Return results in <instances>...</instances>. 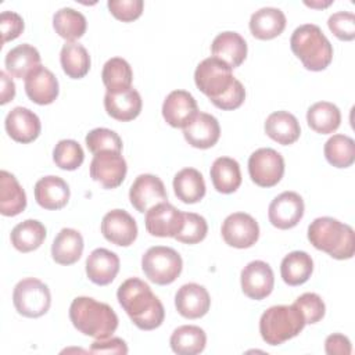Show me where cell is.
I'll list each match as a JSON object with an SVG mask.
<instances>
[{
  "instance_id": "obj_43",
  "label": "cell",
  "mask_w": 355,
  "mask_h": 355,
  "mask_svg": "<svg viewBox=\"0 0 355 355\" xmlns=\"http://www.w3.org/2000/svg\"><path fill=\"white\" fill-rule=\"evenodd\" d=\"M183 227L175 236V239L184 244H197L202 241L208 233V225L205 218L194 212H183Z\"/></svg>"
},
{
  "instance_id": "obj_18",
  "label": "cell",
  "mask_w": 355,
  "mask_h": 355,
  "mask_svg": "<svg viewBox=\"0 0 355 355\" xmlns=\"http://www.w3.org/2000/svg\"><path fill=\"white\" fill-rule=\"evenodd\" d=\"M198 112L196 98L186 90L171 92L162 104V116L172 128H184Z\"/></svg>"
},
{
  "instance_id": "obj_46",
  "label": "cell",
  "mask_w": 355,
  "mask_h": 355,
  "mask_svg": "<svg viewBox=\"0 0 355 355\" xmlns=\"http://www.w3.org/2000/svg\"><path fill=\"white\" fill-rule=\"evenodd\" d=\"M107 6L116 19L122 22H132L141 15L144 3L141 0H110Z\"/></svg>"
},
{
  "instance_id": "obj_39",
  "label": "cell",
  "mask_w": 355,
  "mask_h": 355,
  "mask_svg": "<svg viewBox=\"0 0 355 355\" xmlns=\"http://www.w3.org/2000/svg\"><path fill=\"white\" fill-rule=\"evenodd\" d=\"M101 79L107 92H123L132 87L133 72L126 60L121 57H112L104 64Z\"/></svg>"
},
{
  "instance_id": "obj_40",
  "label": "cell",
  "mask_w": 355,
  "mask_h": 355,
  "mask_svg": "<svg viewBox=\"0 0 355 355\" xmlns=\"http://www.w3.org/2000/svg\"><path fill=\"white\" fill-rule=\"evenodd\" d=\"M327 162L336 168H348L355 161V141L347 135H333L323 147Z\"/></svg>"
},
{
  "instance_id": "obj_47",
  "label": "cell",
  "mask_w": 355,
  "mask_h": 355,
  "mask_svg": "<svg viewBox=\"0 0 355 355\" xmlns=\"http://www.w3.org/2000/svg\"><path fill=\"white\" fill-rule=\"evenodd\" d=\"M0 28H1V36H3L1 43L4 44L10 40L17 39L22 33L25 25L19 14L6 10L0 14Z\"/></svg>"
},
{
  "instance_id": "obj_11",
  "label": "cell",
  "mask_w": 355,
  "mask_h": 355,
  "mask_svg": "<svg viewBox=\"0 0 355 355\" xmlns=\"http://www.w3.org/2000/svg\"><path fill=\"white\" fill-rule=\"evenodd\" d=\"M225 243L234 248H250L259 239L258 222L245 212H233L220 227Z\"/></svg>"
},
{
  "instance_id": "obj_50",
  "label": "cell",
  "mask_w": 355,
  "mask_h": 355,
  "mask_svg": "<svg viewBox=\"0 0 355 355\" xmlns=\"http://www.w3.org/2000/svg\"><path fill=\"white\" fill-rule=\"evenodd\" d=\"M0 80H1V92H0V104L4 105L8 101H11L15 96V85L12 82V79L4 72H0Z\"/></svg>"
},
{
  "instance_id": "obj_14",
  "label": "cell",
  "mask_w": 355,
  "mask_h": 355,
  "mask_svg": "<svg viewBox=\"0 0 355 355\" xmlns=\"http://www.w3.org/2000/svg\"><path fill=\"white\" fill-rule=\"evenodd\" d=\"M129 200L136 211L147 212L154 205L168 201V194L164 182L158 176L141 173L130 186Z\"/></svg>"
},
{
  "instance_id": "obj_1",
  "label": "cell",
  "mask_w": 355,
  "mask_h": 355,
  "mask_svg": "<svg viewBox=\"0 0 355 355\" xmlns=\"http://www.w3.org/2000/svg\"><path fill=\"white\" fill-rule=\"evenodd\" d=\"M194 82L198 90L223 111L236 110L245 100L243 83L233 76L232 68L216 57H208L197 65Z\"/></svg>"
},
{
  "instance_id": "obj_33",
  "label": "cell",
  "mask_w": 355,
  "mask_h": 355,
  "mask_svg": "<svg viewBox=\"0 0 355 355\" xmlns=\"http://www.w3.org/2000/svg\"><path fill=\"white\" fill-rule=\"evenodd\" d=\"M313 272V261L305 251H291L280 263V275L286 284L300 286L308 282Z\"/></svg>"
},
{
  "instance_id": "obj_51",
  "label": "cell",
  "mask_w": 355,
  "mask_h": 355,
  "mask_svg": "<svg viewBox=\"0 0 355 355\" xmlns=\"http://www.w3.org/2000/svg\"><path fill=\"white\" fill-rule=\"evenodd\" d=\"M305 4L306 6H309V7H315V8H323V7H327V6H330L331 4V1H326V3H320V1H305Z\"/></svg>"
},
{
  "instance_id": "obj_42",
  "label": "cell",
  "mask_w": 355,
  "mask_h": 355,
  "mask_svg": "<svg viewBox=\"0 0 355 355\" xmlns=\"http://www.w3.org/2000/svg\"><path fill=\"white\" fill-rule=\"evenodd\" d=\"M86 147L90 153L97 154L100 151H122V140L116 132L107 128L92 129L85 137Z\"/></svg>"
},
{
  "instance_id": "obj_4",
  "label": "cell",
  "mask_w": 355,
  "mask_h": 355,
  "mask_svg": "<svg viewBox=\"0 0 355 355\" xmlns=\"http://www.w3.org/2000/svg\"><path fill=\"white\" fill-rule=\"evenodd\" d=\"M311 244L334 259H349L355 252L354 229L330 216L316 218L308 226Z\"/></svg>"
},
{
  "instance_id": "obj_13",
  "label": "cell",
  "mask_w": 355,
  "mask_h": 355,
  "mask_svg": "<svg viewBox=\"0 0 355 355\" xmlns=\"http://www.w3.org/2000/svg\"><path fill=\"white\" fill-rule=\"evenodd\" d=\"M184 215L168 201L159 202L146 212V230L155 237H173L182 230Z\"/></svg>"
},
{
  "instance_id": "obj_22",
  "label": "cell",
  "mask_w": 355,
  "mask_h": 355,
  "mask_svg": "<svg viewBox=\"0 0 355 355\" xmlns=\"http://www.w3.org/2000/svg\"><path fill=\"white\" fill-rule=\"evenodd\" d=\"M69 196V186L60 176L49 175L40 178L35 184V200L44 209L57 211L64 208Z\"/></svg>"
},
{
  "instance_id": "obj_32",
  "label": "cell",
  "mask_w": 355,
  "mask_h": 355,
  "mask_svg": "<svg viewBox=\"0 0 355 355\" xmlns=\"http://www.w3.org/2000/svg\"><path fill=\"white\" fill-rule=\"evenodd\" d=\"M175 196L184 204H196L205 196V182L200 171L183 168L173 178Z\"/></svg>"
},
{
  "instance_id": "obj_25",
  "label": "cell",
  "mask_w": 355,
  "mask_h": 355,
  "mask_svg": "<svg viewBox=\"0 0 355 355\" xmlns=\"http://www.w3.org/2000/svg\"><path fill=\"white\" fill-rule=\"evenodd\" d=\"M211 51L212 57L219 58L233 69L244 62L247 57V43L240 33L226 31L215 36Z\"/></svg>"
},
{
  "instance_id": "obj_23",
  "label": "cell",
  "mask_w": 355,
  "mask_h": 355,
  "mask_svg": "<svg viewBox=\"0 0 355 355\" xmlns=\"http://www.w3.org/2000/svg\"><path fill=\"white\" fill-rule=\"evenodd\" d=\"M119 272V258L107 248H96L86 259V275L97 286L110 284Z\"/></svg>"
},
{
  "instance_id": "obj_12",
  "label": "cell",
  "mask_w": 355,
  "mask_h": 355,
  "mask_svg": "<svg viewBox=\"0 0 355 355\" xmlns=\"http://www.w3.org/2000/svg\"><path fill=\"white\" fill-rule=\"evenodd\" d=\"M304 200L295 191H283L269 204V222L282 230L291 229L298 225L304 216Z\"/></svg>"
},
{
  "instance_id": "obj_3",
  "label": "cell",
  "mask_w": 355,
  "mask_h": 355,
  "mask_svg": "<svg viewBox=\"0 0 355 355\" xmlns=\"http://www.w3.org/2000/svg\"><path fill=\"white\" fill-rule=\"evenodd\" d=\"M69 319L82 334L103 340L111 337L118 327L114 309L92 297H76L69 305Z\"/></svg>"
},
{
  "instance_id": "obj_29",
  "label": "cell",
  "mask_w": 355,
  "mask_h": 355,
  "mask_svg": "<svg viewBox=\"0 0 355 355\" xmlns=\"http://www.w3.org/2000/svg\"><path fill=\"white\" fill-rule=\"evenodd\" d=\"M26 208V194L17 178L7 172H0V214L15 216Z\"/></svg>"
},
{
  "instance_id": "obj_27",
  "label": "cell",
  "mask_w": 355,
  "mask_h": 355,
  "mask_svg": "<svg viewBox=\"0 0 355 355\" xmlns=\"http://www.w3.org/2000/svg\"><path fill=\"white\" fill-rule=\"evenodd\" d=\"M265 133L282 146H288L300 139L298 119L288 111H275L265 121Z\"/></svg>"
},
{
  "instance_id": "obj_20",
  "label": "cell",
  "mask_w": 355,
  "mask_h": 355,
  "mask_svg": "<svg viewBox=\"0 0 355 355\" xmlns=\"http://www.w3.org/2000/svg\"><path fill=\"white\" fill-rule=\"evenodd\" d=\"M4 126L8 136L22 144L36 140L42 129L39 116L25 107L12 108L6 116Z\"/></svg>"
},
{
  "instance_id": "obj_34",
  "label": "cell",
  "mask_w": 355,
  "mask_h": 355,
  "mask_svg": "<svg viewBox=\"0 0 355 355\" xmlns=\"http://www.w3.org/2000/svg\"><path fill=\"white\" fill-rule=\"evenodd\" d=\"M171 348L175 354L179 355H197L204 351L207 344L205 331L193 324L179 326L173 330L169 338Z\"/></svg>"
},
{
  "instance_id": "obj_45",
  "label": "cell",
  "mask_w": 355,
  "mask_h": 355,
  "mask_svg": "<svg viewBox=\"0 0 355 355\" xmlns=\"http://www.w3.org/2000/svg\"><path fill=\"white\" fill-rule=\"evenodd\" d=\"M327 26L340 40L355 39V15L349 11H337L327 19Z\"/></svg>"
},
{
  "instance_id": "obj_36",
  "label": "cell",
  "mask_w": 355,
  "mask_h": 355,
  "mask_svg": "<svg viewBox=\"0 0 355 355\" xmlns=\"http://www.w3.org/2000/svg\"><path fill=\"white\" fill-rule=\"evenodd\" d=\"M11 244L19 252H31L37 250L46 239V227L36 219H26L11 230Z\"/></svg>"
},
{
  "instance_id": "obj_35",
  "label": "cell",
  "mask_w": 355,
  "mask_h": 355,
  "mask_svg": "<svg viewBox=\"0 0 355 355\" xmlns=\"http://www.w3.org/2000/svg\"><path fill=\"white\" fill-rule=\"evenodd\" d=\"M306 122L316 133L329 135L338 129L341 123V112L333 103L318 101L308 108Z\"/></svg>"
},
{
  "instance_id": "obj_26",
  "label": "cell",
  "mask_w": 355,
  "mask_h": 355,
  "mask_svg": "<svg viewBox=\"0 0 355 355\" xmlns=\"http://www.w3.org/2000/svg\"><path fill=\"white\" fill-rule=\"evenodd\" d=\"M286 28V15L280 8L262 7L250 18V31L259 40L279 36Z\"/></svg>"
},
{
  "instance_id": "obj_37",
  "label": "cell",
  "mask_w": 355,
  "mask_h": 355,
  "mask_svg": "<svg viewBox=\"0 0 355 355\" xmlns=\"http://www.w3.org/2000/svg\"><path fill=\"white\" fill-rule=\"evenodd\" d=\"M60 62L62 71L71 79H80L86 76L90 69V55L87 50L76 42H67L62 46Z\"/></svg>"
},
{
  "instance_id": "obj_38",
  "label": "cell",
  "mask_w": 355,
  "mask_h": 355,
  "mask_svg": "<svg viewBox=\"0 0 355 355\" xmlns=\"http://www.w3.org/2000/svg\"><path fill=\"white\" fill-rule=\"evenodd\" d=\"M86 26L87 22L85 15L71 7L60 8L53 17V28L55 33L68 42H75L82 37L86 32Z\"/></svg>"
},
{
  "instance_id": "obj_49",
  "label": "cell",
  "mask_w": 355,
  "mask_h": 355,
  "mask_svg": "<svg viewBox=\"0 0 355 355\" xmlns=\"http://www.w3.org/2000/svg\"><path fill=\"white\" fill-rule=\"evenodd\" d=\"M324 351L329 355H349L352 352L351 341L344 334L333 333L324 341Z\"/></svg>"
},
{
  "instance_id": "obj_10",
  "label": "cell",
  "mask_w": 355,
  "mask_h": 355,
  "mask_svg": "<svg viewBox=\"0 0 355 355\" xmlns=\"http://www.w3.org/2000/svg\"><path fill=\"white\" fill-rule=\"evenodd\" d=\"M128 165L119 151H100L90 162V178L104 189H116L125 180Z\"/></svg>"
},
{
  "instance_id": "obj_8",
  "label": "cell",
  "mask_w": 355,
  "mask_h": 355,
  "mask_svg": "<svg viewBox=\"0 0 355 355\" xmlns=\"http://www.w3.org/2000/svg\"><path fill=\"white\" fill-rule=\"evenodd\" d=\"M17 312L25 318H40L50 309L51 294L49 287L35 277L19 280L12 291Z\"/></svg>"
},
{
  "instance_id": "obj_16",
  "label": "cell",
  "mask_w": 355,
  "mask_h": 355,
  "mask_svg": "<svg viewBox=\"0 0 355 355\" xmlns=\"http://www.w3.org/2000/svg\"><path fill=\"white\" fill-rule=\"evenodd\" d=\"M101 233L107 241L119 247H129L137 237V225L125 209H111L103 216Z\"/></svg>"
},
{
  "instance_id": "obj_17",
  "label": "cell",
  "mask_w": 355,
  "mask_h": 355,
  "mask_svg": "<svg viewBox=\"0 0 355 355\" xmlns=\"http://www.w3.org/2000/svg\"><path fill=\"white\" fill-rule=\"evenodd\" d=\"M186 141L196 148L214 147L220 136V126L218 119L207 112H197V115L183 128Z\"/></svg>"
},
{
  "instance_id": "obj_19",
  "label": "cell",
  "mask_w": 355,
  "mask_h": 355,
  "mask_svg": "<svg viewBox=\"0 0 355 355\" xmlns=\"http://www.w3.org/2000/svg\"><path fill=\"white\" fill-rule=\"evenodd\" d=\"M175 306L179 315L186 319H198L207 315L211 306V297L207 288L197 283L183 284L175 295Z\"/></svg>"
},
{
  "instance_id": "obj_24",
  "label": "cell",
  "mask_w": 355,
  "mask_h": 355,
  "mask_svg": "<svg viewBox=\"0 0 355 355\" xmlns=\"http://www.w3.org/2000/svg\"><path fill=\"white\" fill-rule=\"evenodd\" d=\"M141 97L133 87L116 93L107 92L104 96V108L107 114L121 122L137 118L141 111Z\"/></svg>"
},
{
  "instance_id": "obj_21",
  "label": "cell",
  "mask_w": 355,
  "mask_h": 355,
  "mask_svg": "<svg viewBox=\"0 0 355 355\" xmlns=\"http://www.w3.org/2000/svg\"><path fill=\"white\" fill-rule=\"evenodd\" d=\"M25 93L39 105L51 104L58 97V80L50 69L40 65L25 78Z\"/></svg>"
},
{
  "instance_id": "obj_9",
  "label": "cell",
  "mask_w": 355,
  "mask_h": 355,
  "mask_svg": "<svg viewBox=\"0 0 355 355\" xmlns=\"http://www.w3.org/2000/svg\"><path fill=\"white\" fill-rule=\"evenodd\" d=\"M248 173L261 187L276 186L284 175L283 155L269 147L255 150L248 158Z\"/></svg>"
},
{
  "instance_id": "obj_6",
  "label": "cell",
  "mask_w": 355,
  "mask_h": 355,
  "mask_svg": "<svg viewBox=\"0 0 355 355\" xmlns=\"http://www.w3.org/2000/svg\"><path fill=\"white\" fill-rule=\"evenodd\" d=\"M305 319L293 305H275L268 308L259 319V333L269 345H280L298 336L305 327Z\"/></svg>"
},
{
  "instance_id": "obj_48",
  "label": "cell",
  "mask_w": 355,
  "mask_h": 355,
  "mask_svg": "<svg viewBox=\"0 0 355 355\" xmlns=\"http://www.w3.org/2000/svg\"><path fill=\"white\" fill-rule=\"evenodd\" d=\"M92 354H128V345L122 338L108 337L103 340H96L89 349Z\"/></svg>"
},
{
  "instance_id": "obj_28",
  "label": "cell",
  "mask_w": 355,
  "mask_h": 355,
  "mask_svg": "<svg viewBox=\"0 0 355 355\" xmlns=\"http://www.w3.org/2000/svg\"><path fill=\"white\" fill-rule=\"evenodd\" d=\"M83 245V237L78 230L64 227L51 244V257L60 265H72L82 257Z\"/></svg>"
},
{
  "instance_id": "obj_7",
  "label": "cell",
  "mask_w": 355,
  "mask_h": 355,
  "mask_svg": "<svg viewBox=\"0 0 355 355\" xmlns=\"http://www.w3.org/2000/svg\"><path fill=\"white\" fill-rule=\"evenodd\" d=\"M141 269L146 277L159 286L173 283L183 269V261L179 252L171 247H150L141 258Z\"/></svg>"
},
{
  "instance_id": "obj_2",
  "label": "cell",
  "mask_w": 355,
  "mask_h": 355,
  "mask_svg": "<svg viewBox=\"0 0 355 355\" xmlns=\"http://www.w3.org/2000/svg\"><path fill=\"white\" fill-rule=\"evenodd\" d=\"M119 305L140 330L159 327L165 318V309L150 286L139 277L126 279L116 291Z\"/></svg>"
},
{
  "instance_id": "obj_44",
  "label": "cell",
  "mask_w": 355,
  "mask_h": 355,
  "mask_svg": "<svg viewBox=\"0 0 355 355\" xmlns=\"http://www.w3.org/2000/svg\"><path fill=\"white\" fill-rule=\"evenodd\" d=\"M294 305L302 313L308 324H315L322 320L326 312V305L316 293H304L294 301Z\"/></svg>"
},
{
  "instance_id": "obj_15",
  "label": "cell",
  "mask_w": 355,
  "mask_h": 355,
  "mask_svg": "<svg viewBox=\"0 0 355 355\" xmlns=\"http://www.w3.org/2000/svg\"><path fill=\"white\" fill-rule=\"evenodd\" d=\"M240 282L243 293L248 298L259 301L272 293L275 276L269 263L263 261H251L243 268Z\"/></svg>"
},
{
  "instance_id": "obj_30",
  "label": "cell",
  "mask_w": 355,
  "mask_h": 355,
  "mask_svg": "<svg viewBox=\"0 0 355 355\" xmlns=\"http://www.w3.org/2000/svg\"><path fill=\"white\" fill-rule=\"evenodd\" d=\"M7 72L17 78L25 79L33 69L40 67V54L36 47L22 43L11 49L4 58Z\"/></svg>"
},
{
  "instance_id": "obj_31",
  "label": "cell",
  "mask_w": 355,
  "mask_h": 355,
  "mask_svg": "<svg viewBox=\"0 0 355 355\" xmlns=\"http://www.w3.org/2000/svg\"><path fill=\"white\" fill-rule=\"evenodd\" d=\"M209 175L215 190L222 194L234 193L241 184L240 165L230 157L216 158L211 166Z\"/></svg>"
},
{
  "instance_id": "obj_5",
  "label": "cell",
  "mask_w": 355,
  "mask_h": 355,
  "mask_svg": "<svg viewBox=\"0 0 355 355\" xmlns=\"http://www.w3.org/2000/svg\"><path fill=\"white\" fill-rule=\"evenodd\" d=\"M290 47L309 71H323L333 60V46L315 24H304L295 28L290 37Z\"/></svg>"
},
{
  "instance_id": "obj_41",
  "label": "cell",
  "mask_w": 355,
  "mask_h": 355,
  "mask_svg": "<svg viewBox=\"0 0 355 355\" xmlns=\"http://www.w3.org/2000/svg\"><path fill=\"white\" fill-rule=\"evenodd\" d=\"M85 159V153L80 144L71 139L60 140L53 150L54 164L64 171L78 169Z\"/></svg>"
}]
</instances>
